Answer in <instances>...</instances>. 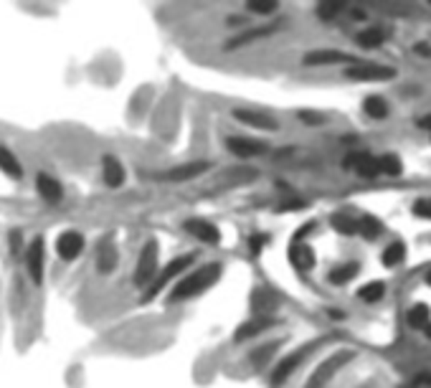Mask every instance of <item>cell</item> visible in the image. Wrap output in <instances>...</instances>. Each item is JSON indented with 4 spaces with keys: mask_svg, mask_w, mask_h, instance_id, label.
<instances>
[{
    "mask_svg": "<svg viewBox=\"0 0 431 388\" xmlns=\"http://www.w3.org/2000/svg\"><path fill=\"white\" fill-rule=\"evenodd\" d=\"M221 264H206V267L196 269V272L185 274L183 280L177 282L175 289L170 292V302H185V299H193L198 294H203L206 289L221 280Z\"/></svg>",
    "mask_w": 431,
    "mask_h": 388,
    "instance_id": "cell-1",
    "label": "cell"
},
{
    "mask_svg": "<svg viewBox=\"0 0 431 388\" xmlns=\"http://www.w3.org/2000/svg\"><path fill=\"white\" fill-rule=\"evenodd\" d=\"M193 259H196V254H183V256H175V259L168 261V264H165V267L160 269L158 274H155V280H152L150 284L145 287V292H142V302H150V299H155L160 292H163L165 287L170 284V282H175L180 274L188 272L190 264H193Z\"/></svg>",
    "mask_w": 431,
    "mask_h": 388,
    "instance_id": "cell-2",
    "label": "cell"
},
{
    "mask_svg": "<svg viewBox=\"0 0 431 388\" xmlns=\"http://www.w3.org/2000/svg\"><path fill=\"white\" fill-rule=\"evenodd\" d=\"M325 343V337H317V340H312V343H307V345H302V348H297L294 353H289L287 358H282V361L277 363V368L272 370V375H269V388H279V386H285L287 383V378H289L294 370L302 365L307 358L315 353L320 345Z\"/></svg>",
    "mask_w": 431,
    "mask_h": 388,
    "instance_id": "cell-3",
    "label": "cell"
},
{
    "mask_svg": "<svg viewBox=\"0 0 431 388\" xmlns=\"http://www.w3.org/2000/svg\"><path fill=\"white\" fill-rule=\"evenodd\" d=\"M158 259H160V246L155 239H150L142 246V251H139L137 267H135V284L147 287L155 280V274H158Z\"/></svg>",
    "mask_w": 431,
    "mask_h": 388,
    "instance_id": "cell-4",
    "label": "cell"
},
{
    "mask_svg": "<svg viewBox=\"0 0 431 388\" xmlns=\"http://www.w3.org/2000/svg\"><path fill=\"white\" fill-rule=\"evenodd\" d=\"M353 356H355L353 350H340V353H335V356H330L327 361H323L320 365H317L315 373L310 375V381H307V386L304 388H325L330 383V378H332L342 365H348Z\"/></svg>",
    "mask_w": 431,
    "mask_h": 388,
    "instance_id": "cell-5",
    "label": "cell"
},
{
    "mask_svg": "<svg viewBox=\"0 0 431 388\" xmlns=\"http://www.w3.org/2000/svg\"><path fill=\"white\" fill-rule=\"evenodd\" d=\"M25 272L31 277L33 284H44V277H46V244L41 236H36L28 249H25Z\"/></svg>",
    "mask_w": 431,
    "mask_h": 388,
    "instance_id": "cell-6",
    "label": "cell"
},
{
    "mask_svg": "<svg viewBox=\"0 0 431 388\" xmlns=\"http://www.w3.org/2000/svg\"><path fill=\"white\" fill-rule=\"evenodd\" d=\"M345 77L353 79V82H388V79L396 77V69L391 66H380V64H353L348 71H345Z\"/></svg>",
    "mask_w": 431,
    "mask_h": 388,
    "instance_id": "cell-7",
    "label": "cell"
},
{
    "mask_svg": "<svg viewBox=\"0 0 431 388\" xmlns=\"http://www.w3.org/2000/svg\"><path fill=\"white\" fill-rule=\"evenodd\" d=\"M211 170V163L206 160H190V163H183V165H175L170 170L160 173V180H168V183H185V180L201 178L203 173Z\"/></svg>",
    "mask_w": 431,
    "mask_h": 388,
    "instance_id": "cell-8",
    "label": "cell"
},
{
    "mask_svg": "<svg viewBox=\"0 0 431 388\" xmlns=\"http://www.w3.org/2000/svg\"><path fill=\"white\" fill-rule=\"evenodd\" d=\"M84 246H87V239H84L82 231H63L61 236L56 239V254L61 256L63 261H74L82 256Z\"/></svg>",
    "mask_w": 431,
    "mask_h": 388,
    "instance_id": "cell-9",
    "label": "cell"
},
{
    "mask_svg": "<svg viewBox=\"0 0 431 388\" xmlns=\"http://www.w3.org/2000/svg\"><path fill=\"white\" fill-rule=\"evenodd\" d=\"M183 229L201 244H208V246H218L221 244V231H218V226L206 221V218H190V221L183 223Z\"/></svg>",
    "mask_w": 431,
    "mask_h": 388,
    "instance_id": "cell-10",
    "label": "cell"
},
{
    "mask_svg": "<svg viewBox=\"0 0 431 388\" xmlns=\"http://www.w3.org/2000/svg\"><path fill=\"white\" fill-rule=\"evenodd\" d=\"M234 120L251 130H259V132H277L279 130V122L274 117L256 112V109H234Z\"/></svg>",
    "mask_w": 431,
    "mask_h": 388,
    "instance_id": "cell-11",
    "label": "cell"
},
{
    "mask_svg": "<svg viewBox=\"0 0 431 388\" xmlns=\"http://www.w3.org/2000/svg\"><path fill=\"white\" fill-rule=\"evenodd\" d=\"M226 147L236 158H259V155H266L269 153V145L266 142H259V140H251V137H228L226 140Z\"/></svg>",
    "mask_w": 431,
    "mask_h": 388,
    "instance_id": "cell-12",
    "label": "cell"
},
{
    "mask_svg": "<svg viewBox=\"0 0 431 388\" xmlns=\"http://www.w3.org/2000/svg\"><path fill=\"white\" fill-rule=\"evenodd\" d=\"M274 325H279L277 318H251L246 320L244 325H239V330L234 332V343H244V340H254L256 335H261V332L272 330Z\"/></svg>",
    "mask_w": 431,
    "mask_h": 388,
    "instance_id": "cell-13",
    "label": "cell"
},
{
    "mask_svg": "<svg viewBox=\"0 0 431 388\" xmlns=\"http://www.w3.org/2000/svg\"><path fill=\"white\" fill-rule=\"evenodd\" d=\"M279 31V23H269V26H259V28H249V31H241L239 36L234 39H228L226 49L228 51H236V49H244V46L254 44V41L259 39H266V36H272V33Z\"/></svg>",
    "mask_w": 431,
    "mask_h": 388,
    "instance_id": "cell-14",
    "label": "cell"
},
{
    "mask_svg": "<svg viewBox=\"0 0 431 388\" xmlns=\"http://www.w3.org/2000/svg\"><path fill=\"white\" fill-rule=\"evenodd\" d=\"M101 180L107 188H122L127 180V170L125 165L120 163V158H114V155H107V158L101 160Z\"/></svg>",
    "mask_w": 431,
    "mask_h": 388,
    "instance_id": "cell-15",
    "label": "cell"
},
{
    "mask_svg": "<svg viewBox=\"0 0 431 388\" xmlns=\"http://www.w3.org/2000/svg\"><path fill=\"white\" fill-rule=\"evenodd\" d=\"M355 56L335 51V49H323V51H310L304 56V66H332V64H350Z\"/></svg>",
    "mask_w": 431,
    "mask_h": 388,
    "instance_id": "cell-16",
    "label": "cell"
},
{
    "mask_svg": "<svg viewBox=\"0 0 431 388\" xmlns=\"http://www.w3.org/2000/svg\"><path fill=\"white\" fill-rule=\"evenodd\" d=\"M36 193L44 198L46 204H58L63 198V185L58 183L49 173H38L36 175Z\"/></svg>",
    "mask_w": 431,
    "mask_h": 388,
    "instance_id": "cell-17",
    "label": "cell"
},
{
    "mask_svg": "<svg viewBox=\"0 0 431 388\" xmlns=\"http://www.w3.org/2000/svg\"><path fill=\"white\" fill-rule=\"evenodd\" d=\"M289 261L297 272H310L315 267V251L304 242H292L289 246Z\"/></svg>",
    "mask_w": 431,
    "mask_h": 388,
    "instance_id": "cell-18",
    "label": "cell"
},
{
    "mask_svg": "<svg viewBox=\"0 0 431 388\" xmlns=\"http://www.w3.org/2000/svg\"><path fill=\"white\" fill-rule=\"evenodd\" d=\"M117 261H120V254H117V246L112 242H101L99 249H96V272L99 274H112L117 269Z\"/></svg>",
    "mask_w": 431,
    "mask_h": 388,
    "instance_id": "cell-19",
    "label": "cell"
},
{
    "mask_svg": "<svg viewBox=\"0 0 431 388\" xmlns=\"http://www.w3.org/2000/svg\"><path fill=\"white\" fill-rule=\"evenodd\" d=\"M0 173L13 180L23 178V165H20V160L15 158L6 145H0Z\"/></svg>",
    "mask_w": 431,
    "mask_h": 388,
    "instance_id": "cell-20",
    "label": "cell"
},
{
    "mask_svg": "<svg viewBox=\"0 0 431 388\" xmlns=\"http://www.w3.org/2000/svg\"><path fill=\"white\" fill-rule=\"evenodd\" d=\"M277 307V297L272 292H266V289H256L251 294V312L256 318H269V312Z\"/></svg>",
    "mask_w": 431,
    "mask_h": 388,
    "instance_id": "cell-21",
    "label": "cell"
},
{
    "mask_svg": "<svg viewBox=\"0 0 431 388\" xmlns=\"http://www.w3.org/2000/svg\"><path fill=\"white\" fill-rule=\"evenodd\" d=\"M353 168L358 170L361 178L373 180L380 175V168H378V158H370V155H355L353 158Z\"/></svg>",
    "mask_w": 431,
    "mask_h": 388,
    "instance_id": "cell-22",
    "label": "cell"
},
{
    "mask_svg": "<svg viewBox=\"0 0 431 388\" xmlns=\"http://www.w3.org/2000/svg\"><path fill=\"white\" fill-rule=\"evenodd\" d=\"M363 109H366V115L373 117V120H386V117H388V102L378 94L368 96L366 104H363Z\"/></svg>",
    "mask_w": 431,
    "mask_h": 388,
    "instance_id": "cell-23",
    "label": "cell"
},
{
    "mask_svg": "<svg viewBox=\"0 0 431 388\" xmlns=\"http://www.w3.org/2000/svg\"><path fill=\"white\" fill-rule=\"evenodd\" d=\"M279 348H282V340H272V343L259 345V348H256L251 356H249V358H251V365H254V368H261V365H264V363L269 361V358H272Z\"/></svg>",
    "mask_w": 431,
    "mask_h": 388,
    "instance_id": "cell-24",
    "label": "cell"
},
{
    "mask_svg": "<svg viewBox=\"0 0 431 388\" xmlns=\"http://www.w3.org/2000/svg\"><path fill=\"white\" fill-rule=\"evenodd\" d=\"M404 259H406V244H401V242L388 244L386 251H383V267H388V269L399 267Z\"/></svg>",
    "mask_w": 431,
    "mask_h": 388,
    "instance_id": "cell-25",
    "label": "cell"
},
{
    "mask_svg": "<svg viewBox=\"0 0 431 388\" xmlns=\"http://www.w3.org/2000/svg\"><path fill=\"white\" fill-rule=\"evenodd\" d=\"M408 325H411V327H421V330H426V327L431 325L429 305H413L411 310H408Z\"/></svg>",
    "mask_w": 431,
    "mask_h": 388,
    "instance_id": "cell-26",
    "label": "cell"
},
{
    "mask_svg": "<svg viewBox=\"0 0 431 388\" xmlns=\"http://www.w3.org/2000/svg\"><path fill=\"white\" fill-rule=\"evenodd\" d=\"M355 277H358V264H340V267H335L327 274V280L332 284H348Z\"/></svg>",
    "mask_w": 431,
    "mask_h": 388,
    "instance_id": "cell-27",
    "label": "cell"
},
{
    "mask_svg": "<svg viewBox=\"0 0 431 388\" xmlns=\"http://www.w3.org/2000/svg\"><path fill=\"white\" fill-rule=\"evenodd\" d=\"M383 294H386V284H383V282H368L366 287L358 289V297H361L363 302H378Z\"/></svg>",
    "mask_w": 431,
    "mask_h": 388,
    "instance_id": "cell-28",
    "label": "cell"
},
{
    "mask_svg": "<svg viewBox=\"0 0 431 388\" xmlns=\"http://www.w3.org/2000/svg\"><path fill=\"white\" fill-rule=\"evenodd\" d=\"M383 31H378V28H368V31H363V33H358V46L361 49H378L380 44H383Z\"/></svg>",
    "mask_w": 431,
    "mask_h": 388,
    "instance_id": "cell-29",
    "label": "cell"
},
{
    "mask_svg": "<svg viewBox=\"0 0 431 388\" xmlns=\"http://www.w3.org/2000/svg\"><path fill=\"white\" fill-rule=\"evenodd\" d=\"M380 231H383V226L378 223V218H373V216L358 218V234H363L366 239H375Z\"/></svg>",
    "mask_w": 431,
    "mask_h": 388,
    "instance_id": "cell-30",
    "label": "cell"
},
{
    "mask_svg": "<svg viewBox=\"0 0 431 388\" xmlns=\"http://www.w3.org/2000/svg\"><path fill=\"white\" fill-rule=\"evenodd\" d=\"M332 229L337 234H345V236H353L358 234V218H350V216H332Z\"/></svg>",
    "mask_w": 431,
    "mask_h": 388,
    "instance_id": "cell-31",
    "label": "cell"
},
{
    "mask_svg": "<svg viewBox=\"0 0 431 388\" xmlns=\"http://www.w3.org/2000/svg\"><path fill=\"white\" fill-rule=\"evenodd\" d=\"M277 8H279L277 0H249V3H246V11H251V13H259V15L277 13Z\"/></svg>",
    "mask_w": 431,
    "mask_h": 388,
    "instance_id": "cell-32",
    "label": "cell"
},
{
    "mask_svg": "<svg viewBox=\"0 0 431 388\" xmlns=\"http://www.w3.org/2000/svg\"><path fill=\"white\" fill-rule=\"evenodd\" d=\"M378 168H380V173H386V175H399V173L404 170L399 155H383V158H378Z\"/></svg>",
    "mask_w": 431,
    "mask_h": 388,
    "instance_id": "cell-33",
    "label": "cell"
},
{
    "mask_svg": "<svg viewBox=\"0 0 431 388\" xmlns=\"http://www.w3.org/2000/svg\"><path fill=\"white\" fill-rule=\"evenodd\" d=\"M342 8H345L342 3H320V6H317V15L323 20H332Z\"/></svg>",
    "mask_w": 431,
    "mask_h": 388,
    "instance_id": "cell-34",
    "label": "cell"
},
{
    "mask_svg": "<svg viewBox=\"0 0 431 388\" xmlns=\"http://www.w3.org/2000/svg\"><path fill=\"white\" fill-rule=\"evenodd\" d=\"M269 244V236L266 234H254L251 239H249V251H251L254 256H259L261 254V249Z\"/></svg>",
    "mask_w": 431,
    "mask_h": 388,
    "instance_id": "cell-35",
    "label": "cell"
},
{
    "mask_svg": "<svg viewBox=\"0 0 431 388\" xmlns=\"http://www.w3.org/2000/svg\"><path fill=\"white\" fill-rule=\"evenodd\" d=\"M413 213L421 218H431V198H424V201L413 204Z\"/></svg>",
    "mask_w": 431,
    "mask_h": 388,
    "instance_id": "cell-36",
    "label": "cell"
},
{
    "mask_svg": "<svg viewBox=\"0 0 431 388\" xmlns=\"http://www.w3.org/2000/svg\"><path fill=\"white\" fill-rule=\"evenodd\" d=\"M304 201H282V204L277 206V211H299V208H304Z\"/></svg>",
    "mask_w": 431,
    "mask_h": 388,
    "instance_id": "cell-37",
    "label": "cell"
},
{
    "mask_svg": "<svg viewBox=\"0 0 431 388\" xmlns=\"http://www.w3.org/2000/svg\"><path fill=\"white\" fill-rule=\"evenodd\" d=\"M20 244H23V234H20V231H11V251L13 254H18L20 251Z\"/></svg>",
    "mask_w": 431,
    "mask_h": 388,
    "instance_id": "cell-38",
    "label": "cell"
},
{
    "mask_svg": "<svg viewBox=\"0 0 431 388\" xmlns=\"http://www.w3.org/2000/svg\"><path fill=\"white\" fill-rule=\"evenodd\" d=\"M299 117H302L304 122H323V117L315 115V112H299Z\"/></svg>",
    "mask_w": 431,
    "mask_h": 388,
    "instance_id": "cell-39",
    "label": "cell"
},
{
    "mask_svg": "<svg viewBox=\"0 0 431 388\" xmlns=\"http://www.w3.org/2000/svg\"><path fill=\"white\" fill-rule=\"evenodd\" d=\"M418 125H421V127H424V130H431V115H429V117H424V120L418 122Z\"/></svg>",
    "mask_w": 431,
    "mask_h": 388,
    "instance_id": "cell-40",
    "label": "cell"
},
{
    "mask_svg": "<svg viewBox=\"0 0 431 388\" xmlns=\"http://www.w3.org/2000/svg\"><path fill=\"white\" fill-rule=\"evenodd\" d=\"M426 280H429V284H431V274H429V277H426Z\"/></svg>",
    "mask_w": 431,
    "mask_h": 388,
    "instance_id": "cell-41",
    "label": "cell"
}]
</instances>
